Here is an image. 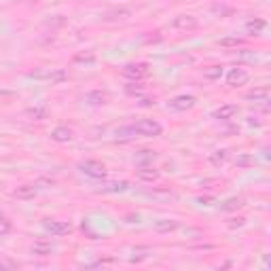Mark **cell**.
<instances>
[{"label": "cell", "instance_id": "cell-13", "mask_svg": "<svg viewBox=\"0 0 271 271\" xmlns=\"http://www.w3.org/2000/svg\"><path fill=\"white\" fill-rule=\"evenodd\" d=\"M265 28H267V24H265L263 20H252V22L246 24V32H248L250 36H258Z\"/></svg>", "mask_w": 271, "mask_h": 271}, {"label": "cell", "instance_id": "cell-3", "mask_svg": "<svg viewBox=\"0 0 271 271\" xmlns=\"http://www.w3.org/2000/svg\"><path fill=\"white\" fill-rule=\"evenodd\" d=\"M78 168H80V172H83L85 176H89V178H96V180L106 178V168H104V164H100V161H96V159H87V161H83V164H80Z\"/></svg>", "mask_w": 271, "mask_h": 271}, {"label": "cell", "instance_id": "cell-5", "mask_svg": "<svg viewBox=\"0 0 271 271\" xmlns=\"http://www.w3.org/2000/svg\"><path fill=\"white\" fill-rule=\"evenodd\" d=\"M248 80H250V74H248L246 68H231L229 74H227V85L229 87H242V85H246Z\"/></svg>", "mask_w": 271, "mask_h": 271}, {"label": "cell", "instance_id": "cell-16", "mask_svg": "<svg viewBox=\"0 0 271 271\" xmlns=\"http://www.w3.org/2000/svg\"><path fill=\"white\" fill-rule=\"evenodd\" d=\"M85 100H87L89 104H94V106H100V104L106 102V96H104L102 92H92V94H87Z\"/></svg>", "mask_w": 271, "mask_h": 271}, {"label": "cell", "instance_id": "cell-21", "mask_svg": "<svg viewBox=\"0 0 271 271\" xmlns=\"http://www.w3.org/2000/svg\"><path fill=\"white\" fill-rule=\"evenodd\" d=\"M220 66H210V70H204V76L206 78H210V80H216V78H220Z\"/></svg>", "mask_w": 271, "mask_h": 271}, {"label": "cell", "instance_id": "cell-17", "mask_svg": "<svg viewBox=\"0 0 271 271\" xmlns=\"http://www.w3.org/2000/svg\"><path fill=\"white\" fill-rule=\"evenodd\" d=\"M242 206H244L242 197H233V200H229V202L222 204V210H224V212H231V210H238V208H242Z\"/></svg>", "mask_w": 271, "mask_h": 271}, {"label": "cell", "instance_id": "cell-20", "mask_svg": "<svg viewBox=\"0 0 271 271\" xmlns=\"http://www.w3.org/2000/svg\"><path fill=\"white\" fill-rule=\"evenodd\" d=\"M227 157H229V152L227 150H216L214 155L210 157V161L214 166H218V164H224V161H227Z\"/></svg>", "mask_w": 271, "mask_h": 271}, {"label": "cell", "instance_id": "cell-6", "mask_svg": "<svg viewBox=\"0 0 271 271\" xmlns=\"http://www.w3.org/2000/svg\"><path fill=\"white\" fill-rule=\"evenodd\" d=\"M38 182H30V184H22V186H17V191H15V197L17 200H24V202H28V200H34L36 195H38Z\"/></svg>", "mask_w": 271, "mask_h": 271}, {"label": "cell", "instance_id": "cell-9", "mask_svg": "<svg viewBox=\"0 0 271 271\" xmlns=\"http://www.w3.org/2000/svg\"><path fill=\"white\" fill-rule=\"evenodd\" d=\"M236 114H238V106L236 104H224L214 112V116L216 119H220V121H231Z\"/></svg>", "mask_w": 271, "mask_h": 271}, {"label": "cell", "instance_id": "cell-24", "mask_svg": "<svg viewBox=\"0 0 271 271\" xmlns=\"http://www.w3.org/2000/svg\"><path fill=\"white\" fill-rule=\"evenodd\" d=\"M128 188V182H119V184H110L106 188V191H110V193H116V191H125Z\"/></svg>", "mask_w": 271, "mask_h": 271}, {"label": "cell", "instance_id": "cell-7", "mask_svg": "<svg viewBox=\"0 0 271 271\" xmlns=\"http://www.w3.org/2000/svg\"><path fill=\"white\" fill-rule=\"evenodd\" d=\"M195 102L197 100H195L193 96H176L174 100L170 102V108H174V110L182 112V110H191V108L195 106Z\"/></svg>", "mask_w": 271, "mask_h": 271}, {"label": "cell", "instance_id": "cell-8", "mask_svg": "<svg viewBox=\"0 0 271 271\" xmlns=\"http://www.w3.org/2000/svg\"><path fill=\"white\" fill-rule=\"evenodd\" d=\"M146 66L144 64H128L123 68V74L128 76V78H142V76H146Z\"/></svg>", "mask_w": 271, "mask_h": 271}, {"label": "cell", "instance_id": "cell-19", "mask_svg": "<svg viewBox=\"0 0 271 271\" xmlns=\"http://www.w3.org/2000/svg\"><path fill=\"white\" fill-rule=\"evenodd\" d=\"M212 13L224 17V15H233V8L227 4H212Z\"/></svg>", "mask_w": 271, "mask_h": 271}, {"label": "cell", "instance_id": "cell-15", "mask_svg": "<svg viewBox=\"0 0 271 271\" xmlns=\"http://www.w3.org/2000/svg\"><path fill=\"white\" fill-rule=\"evenodd\" d=\"M74 64H94L96 62V53L94 51H85V53H76L74 58H72Z\"/></svg>", "mask_w": 271, "mask_h": 271}, {"label": "cell", "instance_id": "cell-22", "mask_svg": "<svg viewBox=\"0 0 271 271\" xmlns=\"http://www.w3.org/2000/svg\"><path fill=\"white\" fill-rule=\"evenodd\" d=\"M176 227H178L176 220H159L157 222V231H172V229H176Z\"/></svg>", "mask_w": 271, "mask_h": 271}, {"label": "cell", "instance_id": "cell-18", "mask_svg": "<svg viewBox=\"0 0 271 271\" xmlns=\"http://www.w3.org/2000/svg\"><path fill=\"white\" fill-rule=\"evenodd\" d=\"M11 229H13L11 220H8L6 216L0 214V238H2V236H8V233H11Z\"/></svg>", "mask_w": 271, "mask_h": 271}, {"label": "cell", "instance_id": "cell-4", "mask_svg": "<svg viewBox=\"0 0 271 271\" xmlns=\"http://www.w3.org/2000/svg\"><path fill=\"white\" fill-rule=\"evenodd\" d=\"M42 227H44V231H47V233H51V236H56V238L68 236V233L72 231L70 222H64V220H53V218L44 220V222H42Z\"/></svg>", "mask_w": 271, "mask_h": 271}, {"label": "cell", "instance_id": "cell-11", "mask_svg": "<svg viewBox=\"0 0 271 271\" xmlns=\"http://www.w3.org/2000/svg\"><path fill=\"white\" fill-rule=\"evenodd\" d=\"M246 100L254 102V104H267L269 102V89L267 87H260V89H254L246 96Z\"/></svg>", "mask_w": 271, "mask_h": 271}, {"label": "cell", "instance_id": "cell-2", "mask_svg": "<svg viewBox=\"0 0 271 271\" xmlns=\"http://www.w3.org/2000/svg\"><path fill=\"white\" fill-rule=\"evenodd\" d=\"M170 28L174 32H193L200 28V22H197V17H193V15H176L174 20H172Z\"/></svg>", "mask_w": 271, "mask_h": 271}, {"label": "cell", "instance_id": "cell-25", "mask_svg": "<svg viewBox=\"0 0 271 271\" xmlns=\"http://www.w3.org/2000/svg\"><path fill=\"white\" fill-rule=\"evenodd\" d=\"M242 40H238V38H227V40H220V44H240Z\"/></svg>", "mask_w": 271, "mask_h": 271}, {"label": "cell", "instance_id": "cell-14", "mask_svg": "<svg viewBox=\"0 0 271 271\" xmlns=\"http://www.w3.org/2000/svg\"><path fill=\"white\" fill-rule=\"evenodd\" d=\"M152 254V250L148 248V246H142V248H136L134 252H132V256H130V260L132 263H140V260H144V258H148Z\"/></svg>", "mask_w": 271, "mask_h": 271}, {"label": "cell", "instance_id": "cell-23", "mask_svg": "<svg viewBox=\"0 0 271 271\" xmlns=\"http://www.w3.org/2000/svg\"><path fill=\"white\" fill-rule=\"evenodd\" d=\"M138 176L144 178V180H157V178H159L157 172H146V170H140V172H138Z\"/></svg>", "mask_w": 271, "mask_h": 271}, {"label": "cell", "instance_id": "cell-12", "mask_svg": "<svg viewBox=\"0 0 271 271\" xmlns=\"http://www.w3.org/2000/svg\"><path fill=\"white\" fill-rule=\"evenodd\" d=\"M53 252L51 242H36L32 246V254H38V256H49Z\"/></svg>", "mask_w": 271, "mask_h": 271}, {"label": "cell", "instance_id": "cell-1", "mask_svg": "<svg viewBox=\"0 0 271 271\" xmlns=\"http://www.w3.org/2000/svg\"><path fill=\"white\" fill-rule=\"evenodd\" d=\"M132 130L136 132V136H142V138H157V136H161V132H164V128L152 121V119H140L136 121L132 125Z\"/></svg>", "mask_w": 271, "mask_h": 271}, {"label": "cell", "instance_id": "cell-10", "mask_svg": "<svg viewBox=\"0 0 271 271\" xmlns=\"http://www.w3.org/2000/svg\"><path fill=\"white\" fill-rule=\"evenodd\" d=\"M51 138L56 140V142H70L72 138H74V132H72L70 128H66V125H60V128L53 130Z\"/></svg>", "mask_w": 271, "mask_h": 271}]
</instances>
